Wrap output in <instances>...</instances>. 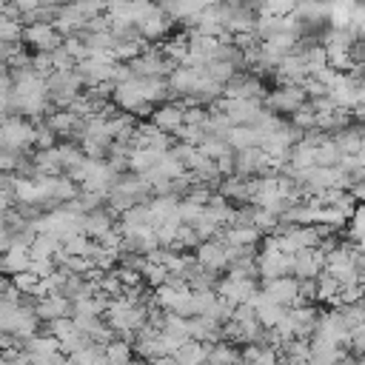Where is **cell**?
Wrapping results in <instances>:
<instances>
[{
    "label": "cell",
    "mask_w": 365,
    "mask_h": 365,
    "mask_svg": "<svg viewBox=\"0 0 365 365\" xmlns=\"http://www.w3.org/2000/svg\"><path fill=\"white\" fill-rule=\"evenodd\" d=\"M145 205H148L151 225H160V222H165V220L180 217V214H177V205H180V197H177V194H157V197L148 200Z\"/></svg>",
    "instance_id": "2e32d148"
},
{
    "label": "cell",
    "mask_w": 365,
    "mask_h": 365,
    "mask_svg": "<svg viewBox=\"0 0 365 365\" xmlns=\"http://www.w3.org/2000/svg\"><path fill=\"white\" fill-rule=\"evenodd\" d=\"M34 137H37V125L31 120H23V117H0V145L20 154L26 151L29 145H34Z\"/></svg>",
    "instance_id": "6da1fadb"
},
{
    "label": "cell",
    "mask_w": 365,
    "mask_h": 365,
    "mask_svg": "<svg viewBox=\"0 0 365 365\" xmlns=\"http://www.w3.org/2000/svg\"><path fill=\"white\" fill-rule=\"evenodd\" d=\"M202 211H205V202H197V200H191V197H180L177 214H180V220H182V222H194Z\"/></svg>",
    "instance_id": "d6a6232c"
},
{
    "label": "cell",
    "mask_w": 365,
    "mask_h": 365,
    "mask_svg": "<svg viewBox=\"0 0 365 365\" xmlns=\"http://www.w3.org/2000/svg\"><path fill=\"white\" fill-rule=\"evenodd\" d=\"M291 123H294L299 131H311V128H317V108L311 106V100H305V103L291 114Z\"/></svg>",
    "instance_id": "f1b7e54d"
},
{
    "label": "cell",
    "mask_w": 365,
    "mask_h": 365,
    "mask_svg": "<svg viewBox=\"0 0 365 365\" xmlns=\"http://www.w3.org/2000/svg\"><path fill=\"white\" fill-rule=\"evenodd\" d=\"M205 74L208 77H214L217 83H228L234 74H237V66L231 63V60H222V57H217V60H208V66H205Z\"/></svg>",
    "instance_id": "4316f807"
},
{
    "label": "cell",
    "mask_w": 365,
    "mask_h": 365,
    "mask_svg": "<svg viewBox=\"0 0 365 365\" xmlns=\"http://www.w3.org/2000/svg\"><path fill=\"white\" fill-rule=\"evenodd\" d=\"M297 0H259V11L262 14H277V17H288L294 14Z\"/></svg>",
    "instance_id": "1f68e13d"
},
{
    "label": "cell",
    "mask_w": 365,
    "mask_h": 365,
    "mask_svg": "<svg viewBox=\"0 0 365 365\" xmlns=\"http://www.w3.org/2000/svg\"><path fill=\"white\" fill-rule=\"evenodd\" d=\"M305 100H308V94L299 83H279V88H274L262 97L265 108H271L274 114H294Z\"/></svg>",
    "instance_id": "3957f363"
},
{
    "label": "cell",
    "mask_w": 365,
    "mask_h": 365,
    "mask_svg": "<svg viewBox=\"0 0 365 365\" xmlns=\"http://www.w3.org/2000/svg\"><path fill=\"white\" fill-rule=\"evenodd\" d=\"M31 265V248L29 242L23 240H11V245L3 251L0 257V271H9V274H17V271H26Z\"/></svg>",
    "instance_id": "4fadbf2b"
},
{
    "label": "cell",
    "mask_w": 365,
    "mask_h": 365,
    "mask_svg": "<svg viewBox=\"0 0 365 365\" xmlns=\"http://www.w3.org/2000/svg\"><path fill=\"white\" fill-rule=\"evenodd\" d=\"M114 211L111 208H91L83 214V231L91 237V240H103L111 228H114Z\"/></svg>",
    "instance_id": "9a60e30c"
},
{
    "label": "cell",
    "mask_w": 365,
    "mask_h": 365,
    "mask_svg": "<svg viewBox=\"0 0 365 365\" xmlns=\"http://www.w3.org/2000/svg\"><path fill=\"white\" fill-rule=\"evenodd\" d=\"M51 63H54V68H74V66H77V60L68 54L66 46H57V48L51 51Z\"/></svg>",
    "instance_id": "d590c367"
},
{
    "label": "cell",
    "mask_w": 365,
    "mask_h": 365,
    "mask_svg": "<svg viewBox=\"0 0 365 365\" xmlns=\"http://www.w3.org/2000/svg\"><path fill=\"white\" fill-rule=\"evenodd\" d=\"M34 145H37V148H51V145H57V143H54V131H51V125H48V123H46V125H37Z\"/></svg>",
    "instance_id": "8d00e7d4"
},
{
    "label": "cell",
    "mask_w": 365,
    "mask_h": 365,
    "mask_svg": "<svg viewBox=\"0 0 365 365\" xmlns=\"http://www.w3.org/2000/svg\"><path fill=\"white\" fill-rule=\"evenodd\" d=\"M131 356H134L131 339H111V342H106V359L108 362H128Z\"/></svg>",
    "instance_id": "f546056e"
},
{
    "label": "cell",
    "mask_w": 365,
    "mask_h": 365,
    "mask_svg": "<svg viewBox=\"0 0 365 365\" xmlns=\"http://www.w3.org/2000/svg\"><path fill=\"white\" fill-rule=\"evenodd\" d=\"M217 237H222L231 248H251V245L259 242L262 231L254 222H242V225H222Z\"/></svg>",
    "instance_id": "8fae6325"
},
{
    "label": "cell",
    "mask_w": 365,
    "mask_h": 365,
    "mask_svg": "<svg viewBox=\"0 0 365 365\" xmlns=\"http://www.w3.org/2000/svg\"><path fill=\"white\" fill-rule=\"evenodd\" d=\"M77 74L83 77V86H97V83H114V74H117V63H106V60H97V57H86V60H77Z\"/></svg>",
    "instance_id": "52a82bcc"
},
{
    "label": "cell",
    "mask_w": 365,
    "mask_h": 365,
    "mask_svg": "<svg viewBox=\"0 0 365 365\" xmlns=\"http://www.w3.org/2000/svg\"><path fill=\"white\" fill-rule=\"evenodd\" d=\"M262 294H265L268 299L285 305V308H294V305L305 302L302 294H299V277H294V274H282V277H274V279H262Z\"/></svg>",
    "instance_id": "277c9868"
},
{
    "label": "cell",
    "mask_w": 365,
    "mask_h": 365,
    "mask_svg": "<svg viewBox=\"0 0 365 365\" xmlns=\"http://www.w3.org/2000/svg\"><path fill=\"white\" fill-rule=\"evenodd\" d=\"M23 40L37 51H54L57 46H63V34L57 31L54 23H29L23 29Z\"/></svg>",
    "instance_id": "8992f818"
},
{
    "label": "cell",
    "mask_w": 365,
    "mask_h": 365,
    "mask_svg": "<svg viewBox=\"0 0 365 365\" xmlns=\"http://www.w3.org/2000/svg\"><path fill=\"white\" fill-rule=\"evenodd\" d=\"M171 14L163 9V6H157V9H151L140 23H137V31L148 40V43H154V40H160V37H165L168 31H171Z\"/></svg>",
    "instance_id": "9c48e42d"
},
{
    "label": "cell",
    "mask_w": 365,
    "mask_h": 365,
    "mask_svg": "<svg viewBox=\"0 0 365 365\" xmlns=\"http://www.w3.org/2000/svg\"><path fill=\"white\" fill-rule=\"evenodd\" d=\"M34 314H37L40 319H46V322H51V319H57V317H68V314H71V299H68L66 294H60V291L43 294V297H37V302H34Z\"/></svg>",
    "instance_id": "30bf717a"
},
{
    "label": "cell",
    "mask_w": 365,
    "mask_h": 365,
    "mask_svg": "<svg viewBox=\"0 0 365 365\" xmlns=\"http://www.w3.org/2000/svg\"><path fill=\"white\" fill-rule=\"evenodd\" d=\"M163 151L160 148H148V145H137L128 151V171H137V174H145L151 171L157 163H160Z\"/></svg>",
    "instance_id": "44dd1931"
},
{
    "label": "cell",
    "mask_w": 365,
    "mask_h": 365,
    "mask_svg": "<svg viewBox=\"0 0 365 365\" xmlns=\"http://www.w3.org/2000/svg\"><path fill=\"white\" fill-rule=\"evenodd\" d=\"M322 268H325V251H322L319 245H311V248H299V251H294V268H291V274H294V277L308 279V277H317Z\"/></svg>",
    "instance_id": "ba28073f"
},
{
    "label": "cell",
    "mask_w": 365,
    "mask_h": 365,
    "mask_svg": "<svg viewBox=\"0 0 365 365\" xmlns=\"http://www.w3.org/2000/svg\"><path fill=\"white\" fill-rule=\"evenodd\" d=\"M11 3H14L17 9H20V14H23V17H26L29 11H34V9L40 6V0H11Z\"/></svg>",
    "instance_id": "f35d334b"
},
{
    "label": "cell",
    "mask_w": 365,
    "mask_h": 365,
    "mask_svg": "<svg viewBox=\"0 0 365 365\" xmlns=\"http://www.w3.org/2000/svg\"><path fill=\"white\" fill-rule=\"evenodd\" d=\"M9 285H11V282H6V279H3V277H0V297H3V294H6V291H9Z\"/></svg>",
    "instance_id": "ab89813d"
},
{
    "label": "cell",
    "mask_w": 365,
    "mask_h": 365,
    "mask_svg": "<svg viewBox=\"0 0 365 365\" xmlns=\"http://www.w3.org/2000/svg\"><path fill=\"white\" fill-rule=\"evenodd\" d=\"M177 137L180 143H191V145H200L205 140V125H191V123H182L177 128Z\"/></svg>",
    "instance_id": "e575fe53"
},
{
    "label": "cell",
    "mask_w": 365,
    "mask_h": 365,
    "mask_svg": "<svg viewBox=\"0 0 365 365\" xmlns=\"http://www.w3.org/2000/svg\"><path fill=\"white\" fill-rule=\"evenodd\" d=\"M222 97H257L262 100L265 91H262V83L259 77H251V74H234L225 86H222Z\"/></svg>",
    "instance_id": "7c38bea8"
},
{
    "label": "cell",
    "mask_w": 365,
    "mask_h": 365,
    "mask_svg": "<svg viewBox=\"0 0 365 365\" xmlns=\"http://www.w3.org/2000/svg\"><path fill=\"white\" fill-rule=\"evenodd\" d=\"M217 291L225 299H231L234 305H240V302H254V297L259 294V285L254 282V277H234V274H228V277L217 279Z\"/></svg>",
    "instance_id": "5b68a950"
},
{
    "label": "cell",
    "mask_w": 365,
    "mask_h": 365,
    "mask_svg": "<svg viewBox=\"0 0 365 365\" xmlns=\"http://www.w3.org/2000/svg\"><path fill=\"white\" fill-rule=\"evenodd\" d=\"M200 74H202V71H197V68H191V66H185V63L174 66L171 74H168V88H171V94H174V97L191 94V88H194V83H197Z\"/></svg>",
    "instance_id": "e0dca14e"
},
{
    "label": "cell",
    "mask_w": 365,
    "mask_h": 365,
    "mask_svg": "<svg viewBox=\"0 0 365 365\" xmlns=\"http://www.w3.org/2000/svg\"><path fill=\"white\" fill-rule=\"evenodd\" d=\"M251 222H254L262 234H274V231L282 228V220H279L274 211L262 208V205H254V211H251Z\"/></svg>",
    "instance_id": "484cf974"
},
{
    "label": "cell",
    "mask_w": 365,
    "mask_h": 365,
    "mask_svg": "<svg viewBox=\"0 0 365 365\" xmlns=\"http://www.w3.org/2000/svg\"><path fill=\"white\" fill-rule=\"evenodd\" d=\"M208 362H242V354L231 345V339H217L208 348Z\"/></svg>",
    "instance_id": "d4e9b609"
},
{
    "label": "cell",
    "mask_w": 365,
    "mask_h": 365,
    "mask_svg": "<svg viewBox=\"0 0 365 365\" xmlns=\"http://www.w3.org/2000/svg\"><path fill=\"white\" fill-rule=\"evenodd\" d=\"M208 348H211V342H200V339H185L174 354H171V359L174 362H182V365H194V362H205L208 359Z\"/></svg>",
    "instance_id": "ffe728a7"
},
{
    "label": "cell",
    "mask_w": 365,
    "mask_h": 365,
    "mask_svg": "<svg viewBox=\"0 0 365 365\" xmlns=\"http://www.w3.org/2000/svg\"><path fill=\"white\" fill-rule=\"evenodd\" d=\"M336 294H339V279L322 268V271L317 274V302H328V305H331Z\"/></svg>",
    "instance_id": "cb8c5ba5"
},
{
    "label": "cell",
    "mask_w": 365,
    "mask_h": 365,
    "mask_svg": "<svg viewBox=\"0 0 365 365\" xmlns=\"http://www.w3.org/2000/svg\"><path fill=\"white\" fill-rule=\"evenodd\" d=\"M262 137H265V134H262L257 125H231V128H228V145H231L234 151L259 145Z\"/></svg>",
    "instance_id": "7402d4cb"
},
{
    "label": "cell",
    "mask_w": 365,
    "mask_h": 365,
    "mask_svg": "<svg viewBox=\"0 0 365 365\" xmlns=\"http://www.w3.org/2000/svg\"><path fill=\"white\" fill-rule=\"evenodd\" d=\"M163 51L171 57V60H177V63H185V57H188V51H191V40L188 37H171L165 46H163Z\"/></svg>",
    "instance_id": "4dcf8cb0"
},
{
    "label": "cell",
    "mask_w": 365,
    "mask_h": 365,
    "mask_svg": "<svg viewBox=\"0 0 365 365\" xmlns=\"http://www.w3.org/2000/svg\"><path fill=\"white\" fill-rule=\"evenodd\" d=\"M37 282H40V277H37V274H34L31 268H26V271H17V274H11V285H14V288H20L23 294H34Z\"/></svg>",
    "instance_id": "836d02e7"
},
{
    "label": "cell",
    "mask_w": 365,
    "mask_h": 365,
    "mask_svg": "<svg viewBox=\"0 0 365 365\" xmlns=\"http://www.w3.org/2000/svg\"><path fill=\"white\" fill-rule=\"evenodd\" d=\"M348 240L351 242L365 240V202H356L351 217H348Z\"/></svg>",
    "instance_id": "83f0119b"
},
{
    "label": "cell",
    "mask_w": 365,
    "mask_h": 365,
    "mask_svg": "<svg viewBox=\"0 0 365 365\" xmlns=\"http://www.w3.org/2000/svg\"><path fill=\"white\" fill-rule=\"evenodd\" d=\"M29 248H31V259H54L57 251L63 248V240L54 234H37Z\"/></svg>",
    "instance_id": "603a6c76"
},
{
    "label": "cell",
    "mask_w": 365,
    "mask_h": 365,
    "mask_svg": "<svg viewBox=\"0 0 365 365\" xmlns=\"http://www.w3.org/2000/svg\"><path fill=\"white\" fill-rule=\"evenodd\" d=\"M48 125H51V131L54 134H60V137H68V134H80V128H83V117H77L71 108H54L51 114H48V120H46Z\"/></svg>",
    "instance_id": "ac0fdd59"
},
{
    "label": "cell",
    "mask_w": 365,
    "mask_h": 365,
    "mask_svg": "<svg viewBox=\"0 0 365 365\" xmlns=\"http://www.w3.org/2000/svg\"><path fill=\"white\" fill-rule=\"evenodd\" d=\"M11 208H14V194H11V188H0V217L9 214Z\"/></svg>",
    "instance_id": "74e56055"
},
{
    "label": "cell",
    "mask_w": 365,
    "mask_h": 365,
    "mask_svg": "<svg viewBox=\"0 0 365 365\" xmlns=\"http://www.w3.org/2000/svg\"><path fill=\"white\" fill-rule=\"evenodd\" d=\"M151 123L154 125H160L163 131H168V134H177V128L185 123L182 120V106L180 103H157L154 108H151Z\"/></svg>",
    "instance_id": "5bb4252c"
},
{
    "label": "cell",
    "mask_w": 365,
    "mask_h": 365,
    "mask_svg": "<svg viewBox=\"0 0 365 365\" xmlns=\"http://www.w3.org/2000/svg\"><path fill=\"white\" fill-rule=\"evenodd\" d=\"M234 254H237V248H231L222 237H211V240H202V242L197 245V254H194V257H197V262H200L202 268L220 274V271H228Z\"/></svg>",
    "instance_id": "7a4b0ae2"
},
{
    "label": "cell",
    "mask_w": 365,
    "mask_h": 365,
    "mask_svg": "<svg viewBox=\"0 0 365 365\" xmlns=\"http://www.w3.org/2000/svg\"><path fill=\"white\" fill-rule=\"evenodd\" d=\"M345 356H348L345 345L322 339V336H311V359L308 362H336V359H345Z\"/></svg>",
    "instance_id": "d6986e66"
}]
</instances>
